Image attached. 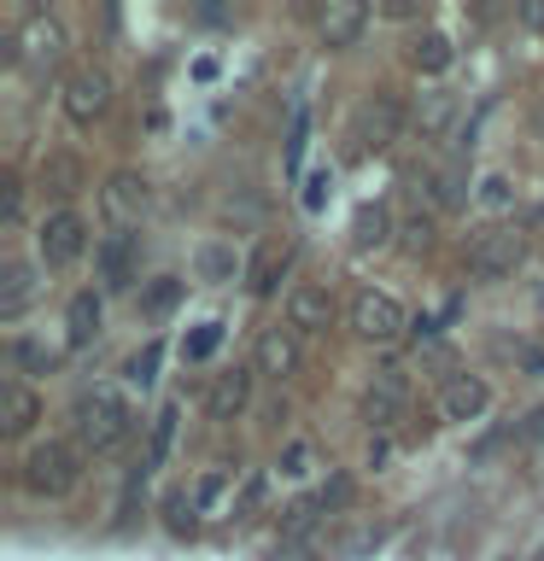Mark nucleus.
Segmentation results:
<instances>
[{"label": "nucleus", "instance_id": "4c0bfd02", "mask_svg": "<svg viewBox=\"0 0 544 561\" xmlns=\"http://www.w3.org/2000/svg\"><path fill=\"white\" fill-rule=\"evenodd\" d=\"M521 24H533V30L544 24V0H526V7H521Z\"/></svg>", "mask_w": 544, "mask_h": 561}, {"label": "nucleus", "instance_id": "bb28decb", "mask_svg": "<svg viewBox=\"0 0 544 561\" xmlns=\"http://www.w3.org/2000/svg\"><path fill=\"white\" fill-rule=\"evenodd\" d=\"M200 275H211V280H228V275H235V257H228L223 245H205V252H200Z\"/></svg>", "mask_w": 544, "mask_h": 561}, {"label": "nucleus", "instance_id": "5701e85b", "mask_svg": "<svg viewBox=\"0 0 544 561\" xmlns=\"http://www.w3.org/2000/svg\"><path fill=\"white\" fill-rule=\"evenodd\" d=\"M316 508H322V497H305V503H293L287 508V515H281V533H287V538H310L316 533Z\"/></svg>", "mask_w": 544, "mask_h": 561}, {"label": "nucleus", "instance_id": "e433bc0d", "mask_svg": "<svg viewBox=\"0 0 544 561\" xmlns=\"http://www.w3.org/2000/svg\"><path fill=\"white\" fill-rule=\"evenodd\" d=\"M147 305H152V310H170V305H175V280H165V287H152Z\"/></svg>", "mask_w": 544, "mask_h": 561}, {"label": "nucleus", "instance_id": "f03ea898", "mask_svg": "<svg viewBox=\"0 0 544 561\" xmlns=\"http://www.w3.org/2000/svg\"><path fill=\"white\" fill-rule=\"evenodd\" d=\"M77 450L65 445V438H47V445H35L24 456V485L35 491V497H65L70 485H77Z\"/></svg>", "mask_w": 544, "mask_h": 561}, {"label": "nucleus", "instance_id": "20e7f679", "mask_svg": "<svg viewBox=\"0 0 544 561\" xmlns=\"http://www.w3.org/2000/svg\"><path fill=\"white\" fill-rule=\"evenodd\" d=\"M351 328L363 333V340H398L404 333V305L393 293H375V287H363L358 298H351Z\"/></svg>", "mask_w": 544, "mask_h": 561}, {"label": "nucleus", "instance_id": "4be33fe9", "mask_svg": "<svg viewBox=\"0 0 544 561\" xmlns=\"http://www.w3.org/2000/svg\"><path fill=\"white\" fill-rule=\"evenodd\" d=\"M386 228H393V222H386V210L381 205H363L358 222H351V240H358V245H386Z\"/></svg>", "mask_w": 544, "mask_h": 561}, {"label": "nucleus", "instance_id": "c85d7f7f", "mask_svg": "<svg viewBox=\"0 0 544 561\" xmlns=\"http://www.w3.org/2000/svg\"><path fill=\"white\" fill-rule=\"evenodd\" d=\"M165 515H170V533H193V503L182 497V491L165 503Z\"/></svg>", "mask_w": 544, "mask_h": 561}, {"label": "nucleus", "instance_id": "c756f323", "mask_svg": "<svg viewBox=\"0 0 544 561\" xmlns=\"http://www.w3.org/2000/svg\"><path fill=\"white\" fill-rule=\"evenodd\" d=\"M152 368H158V345L135 351V357H129V380H135V386H147V380H152Z\"/></svg>", "mask_w": 544, "mask_h": 561}, {"label": "nucleus", "instance_id": "473e14b6", "mask_svg": "<svg viewBox=\"0 0 544 561\" xmlns=\"http://www.w3.org/2000/svg\"><path fill=\"white\" fill-rule=\"evenodd\" d=\"M217 340H223V328H217V322L200 328V333L188 340V357H211V351H217Z\"/></svg>", "mask_w": 544, "mask_h": 561}, {"label": "nucleus", "instance_id": "ea45409f", "mask_svg": "<svg viewBox=\"0 0 544 561\" xmlns=\"http://www.w3.org/2000/svg\"><path fill=\"white\" fill-rule=\"evenodd\" d=\"M526 433H533V438H544V410H533V421H526Z\"/></svg>", "mask_w": 544, "mask_h": 561}, {"label": "nucleus", "instance_id": "a211bd4d", "mask_svg": "<svg viewBox=\"0 0 544 561\" xmlns=\"http://www.w3.org/2000/svg\"><path fill=\"white\" fill-rule=\"evenodd\" d=\"M0 421H7V433H24L30 421H35V398H30L18 380L0 386Z\"/></svg>", "mask_w": 544, "mask_h": 561}, {"label": "nucleus", "instance_id": "2f4dec72", "mask_svg": "<svg viewBox=\"0 0 544 561\" xmlns=\"http://www.w3.org/2000/svg\"><path fill=\"white\" fill-rule=\"evenodd\" d=\"M433 199H439V205H463V182H456L451 170H445V175H433Z\"/></svg>", "mask_w": 544, "mask_h": 561}, {"label": "nucleus", "instance_id": "7ed1b4c3", "mask_svg": "<svg viewBox=\"0 0 544 561\" xmlns=\"http://www.w3.org/2000/svg\"><path fill=\"white\" fill-rule=\"evenodd\" d=\"M521 257H526V240L515 228H498V234H480L468 245V275L474 280H503V275L521 270Z\"/></svg>", "mask_w": 544, "mask_h": 561}, {"label": "nucleus", "instance_id": "2eb2a0df", "mask_svg": "<svg viewBox=\"0 0 544 561\" xmlns=\"http://www.w3.org/2000/svg\"><path fill=\"white\" fill-rule=\"evenodd\" d=\"M30 293H35V270L30 263H7L0 270V316H18L30 305Z\"/></svg>", "mask_w": 544, "mask_h": 561}, {"label": "nucleus", "instance_id": "0eeeda50", "mask_svg": "<svg viewBox=\"0 0 544 561\" xmlns=\"http://www.w3.org/2000/svg\"><path fill=\"white\" fill-rule=\"evenodd\" d=\"M328 322H333V298H328V287L305 280V287L287 293V328H293V333H322Z\"/></svg>", "mask_w": 544, "mask_h": 561}, {"label": "nucleus", "instance_id": "aec40b11", "mask_svg": "<svg viewBox=\"0 0 544 561\" xmlns=\"http://www.w3.org/2000/svg\"><path fill=\"white\" fill-rule=\"evenodd\" d=\"M65 328H70V345H88V340H94V328H100V298H94V293H77V298H70Z\"/></svg>", "mask_w": 544, "mask_h": 561}, {"label": "nucleus", "instance_id": "a19ab883", "mask_svg": "<svg viewBox=\"0 0 544 561\" xmlns=\"http://www.w3.org/2000/svg\"><path fill=\"white\" fill-rule=\"evenodd\" d=\"M533 135H539V140H544V100H539V105H533Z\"/></svg>", "mask_w": 544, "mask_h": 561}, {"label": "nucleus", "instance_id": "58836bf2", "mask_svg": "<svg viewBox=\"0 0 544 561\" xmlns=\"http://www.w3.org/2000/svg\"><path fill=\"white\" fill-rule=\"evenodd\" d=\"M386 18H416V0H386Z\"/></svg>", "mask_w": 544, "mask_h": 561}, {"label": "nucleus", "instance_id": "72a5a7b5", "mask_svg": "<svg viewBox=\"0 0 544 561\" xmlns=\"http://www.w3.org/2000/svg\"><path fill=\"white\" fill-rule=\"evenodd\" d=\"M480 199H486L491 210H503L509 199H515V193H509V182H503V175H491V182H486V193H480Z\"/></svg>", "mask_w": 544, "mask_h": 561}, {"label": "nucleus", "instance_id": "4468645a", "mask_svg": "<svg viewBox=\"0 0 544 561\" xmlns=\"http://www.w3.org/2000/svg\"><path fill=\"white\" fill-rule=\"evenodd\" d=\"M246 398H252V375H223L217 386H211V398H205V410L217 415V421H235L240 410H246Z\"/></svg>", "mask_w": 544, "mask_h": 561}, {"label": "nucleus", "instance_id": "7c9ffc66", "mask_svg": "<svg viewBox=\"0 0 544 561\" xmlns=\"http://www.w3.org/2000/svg\"><path fill=\"white\" fill-rule=\"evenodd\" d=\"M428 240H433V222H428V217H410V222H404V252H421Z\"/></svg>", "mask_w": 544, "mask_h": 561}, {"label": "nucleus", "instance_id": "393cba45", "mask_svg": "<svg viewBox=\"0 0 544 561\" xmlns=\"http://www.w3.org/2000/svg\"><path fill=\"white\" fill-rule=\"evenodd\" d=\"M12 357L24 363V368H35V375H47V368L59 363V357H53L47 345H35V340H18V345H12Z\"/></svg>", "mask_w": 544, "mask_h": 561}, {"label": "nucleus", "instance_id": "f8f14e48", "mask_svg": "<svg viewBox=\"0 0 544 561\" xmlns=\"http://www.w3.org/2000/svg\"><path fill=\"white\" fill-rule=\"evenodd\" d=\"M258 368H263V375H293V368H298V340H293V328H270V333H263V340H258Z\"/></svg>", "mask_w": 544, "mask_h": 561}, {"label": "nucleus", "instance_id": "a878e982", "mask_svg": "<svg viewBox=\"0 0 544 561\" xmlns=\"http://www.w3.org/2000/svg\"><path fill=\"white\" fill-rule=\"evenodd\" d=\"M77 158H47V182H53V193H77Z\"/></svg>", "mask_w": 544, "mask_h": 561}, {"label": "nucleus", "instance_id": "423d86ee", "mask_svg": "<svg viewBox=\"0 0 544 561\" xmlns=\"http://www.w3.org/2000/svg\"><path fill=\"white\" fill-rule=\"evenodd\" d=\"M105 105H112V77H105V70H82V77H70V88H65V117L70 123H94Z\"/></svg>", "mask_w": 544, "mask_h": 561}, {"label": "nucleus", "instance_id": "dca6fc26", "mask_svg": "<svg viewBox=\"0 0 544 561\" xmlns=\"http://www.w3.org/2000/svg\"><path fill=\"white\" fill-rule=\"evenodd\" d=\"M24 42H30V59H35V65H59V53H65V30L53 24V18H30Z\"/></svg>", "mask_w": 544, "mask_h": 561}, {"label": "nucleus", "instance_id": "f704fd0d", "mask_svg": "<svg viewBox=\"0 0 544 561\" xmlns=\"http://www.w3.org/2000/svg\"><path fill=\"white\" fill-rule=\"evenodd\" d=\"M0 217H18V182H12V175H7V182H0Z\"/></svg>", "mask_w": 544, "mask_h": 561}, {"label": "nucleus", "instance_id": "9b49d317", "mask_svg": "<svg viewBox=\"0 0 544 561\" xmlns=\"http://www.w3.org/2000/svg\"><path fill=\"white\" fill-rule=\"evenodd\" d=\"M486 403H491V392H486L480 375H451V380H445V415H451V421L486 415Z\"/></svg>", "mask_w": 544, "mask_h": 561}, {"label": "nucleus", "instance_id": "ddd939ff", "mask_svg": "<svg viewBox=\"0 0 544 561\" xmlns=\"http://www.w3.org/2000/svg\"><path fill=\"white\" fill-rule=\"evenodd\" d=\"M135 275V234H112L100 245V280L105 287H129Z\"/></svg>", "mask_w": 544, "mask_h": 561}, {"label": "nucleus", "instance_id": "1a4fd4ad", "mask_svg": "<svg viewBox=\"0 0 544 561\" xmlns=\"http://www.w3.org/2000/svg\"><path fill=\"white\" fill-rule=\"evenodd\" d=\"M363 24H369V12L358 7V0H328V7L316 12V30H322L328 47H351L363 35Z\"/></svg>", "mask_w": 544, "mask_h": 561}, {"label": "nucleus", "instance_id": "f3484780", "mask_svg": "<svg viewBox=\"0 0 544 561\" xmlns=\"http://www.w3.org/2000/svg\"><path fill=\"white\" fill-rule=\"evenodd\" d=\"M105 205H112L117 217H129V210L147 205V182H140L135 170H117V175H112V187H105Z\"/></svg>", "mask_w": 544, "mask_h": 561}, {"label": "nucleus", "instance_id": "9d476101", "mask_svg": "<svg viewBox=\"0 0 544 561\" xmlns=\"http://www.w3.org/2000/svg\"><path fill=\"white\" fill-rule=\"evenodd\" d=\"M404 398H410V386H404L398 368H386V375H375V386L363 392V415L375 421V427H386V421H398Z\"/></svg>", "mask_w": 544, "mask_h": 561}, {"label": "nucleus", "instance_id": "39448f33", "mask_svg": "<svg viewBox=\"0 0 544 561\" xmlns=\"http://www.w3.org/2000/svg\"><path fill=\"white\" fill-rule=\"evenodd\" d=\"M42 257L53 263V270H59V263H77L82 257V245H88V228H82V217L77 210H53V217L42 222Z\"/></svg>", "mask_w": 544, "mask_h": 561}, {"label": "nucleus", "instance_id": "6ab92c4d", "mask_svg": "<svg viewBox=\"0 0 544 561\" xmlns=\"http://www.w3.org/2000/svg\"><path fill=\"white\" fill-rule=\"evenodd\" d=\"M281 270H287V245H258L252 270H246V287H252V293H270Z\"/></svg>", "mask_w": 544, "mask_h": 561}, {"label": "nucleus", "instance_id": "c9c22d12", "mask_svg": "<svg viewBox=\"0 0 544 561\" xmlns=\"http://www.w3.org/2000/svg\"><path fill=\"white\" fill-rule=\"evenodd\" d=\"M375 543H381V533H369V526H363V533H351L345 556H363V550H375Z\"/></svg>", "mask_w": 544, "mask_h": 561}, {"label": "nucleus", "instance_id": "412c9836", "mask_svg": "<svg viewBox=\"0 0 544 561\" xmlns=\"http://www.w3.org/2000/svg\"><path fill=\"white\" fill-rule=\"evenodd\" d=\"M410 59H416V70H445L451 65V35H439V30H428V35H416V47H410Z\"/></svg>", "mask_w": 544, "mask_h": 561}, {"label": "nucleus", "instance_id": "f257e3e1", "mask_svg": "<svg viewBox=\"0 0 544 561\" xmlns=\"http://www.w3.org/2000/svg\"><path fill=\"white\" fill-rule=\"evenodd\" d=\"M70 427H77V438H82L88 450H112L117 438H129L135 415H129V403H123L117 392L94 386V392L77 398V410H70Z\"/></svg>", "mask_w": 544, "mask_h": 561}, {"label": "nucleus", "instance_id": "b1692460", "mask_svg": "<svg viewBox=\"0 0 544 561\" xmlns=\"http://www.w3.org/2000/svg\"><path fill=\"white\" fill-rule=\"evenodd\" d=\"M445 123H451V94H428V100H421V129L439 135Z\"/></svg>", "mask_w": 544, "mask_h": 561}, {"label": "nucleus", "instance_id": "cd10ccee", "mask_svg": "<svg viewBox=\"0 0 544 561\" xmlns=\"http://www.w3.org/2000/svg\"><path fill=\"white\" fill-rule=\"evenodd\" d=\"M170 438H175V410H165L152 421V462H165V450H170Z\"/></svg>", "mask_w": 544, "mask_h": 561}, {"label": "nucleus", "instance_id": "6e6552de", "mask_svg": "<svg viewBox=\"0 0 544 561\" xmlns=\"http://www.w3.org/2000/svg\"><path fill=\"white\" fill-rule=\"evenodd\" d=\"M398 123H404V105H398L393 94H375V100L358 112V140L381 152V147H393V140H398Z\"/></svg>", "mask_w": 544, "mask_h": 561}]
</instances>
